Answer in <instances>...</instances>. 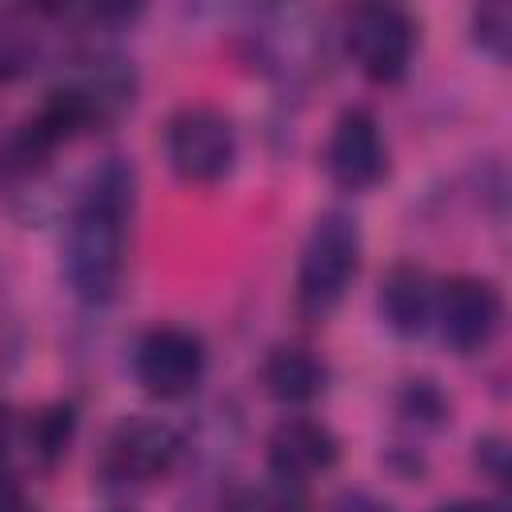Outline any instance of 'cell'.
I'll list each match as a JSON object with an SVG mask.
<instances>
[{
  "label": "cell",
  "mask_w": 512,
  "mask_h": 512,
  "mask_svg": "<svg viewBox=\"0 0 512 512\" xmlns=\"http://www.w3.org/2000/svg\"><path fill=\"white\" fill-rule=\"evenodd\" d=\"M136 212V168L124 156H108L84 184L68 232H64V276L88 304L116 296L124 276V248Z\"/></svg>",
  "instance_id": "obj_1"
},
{
  "label": "cell",
  "mask_w": 512,
  "mask_h": 512,
  "mask_svg": "<svg viewBox=\"0 0 512 512\" xmlns=\"http://www.w3.org/2000/svg\"><path fill=\"white\" fill-rule=\"evenodd\" d=\"M360 268V224L348 208H328L316 216L304 252H300V272H296V304L304 316L320 320L328 316L352 276Z\"/></svg>",
  "instance_id": "obj_2"
},
{
  "label": "cell",
  "mask_w": 512,
  "mask_h": 512,
  "mask_svg": "<svg viewBox=\"0 0 512 512\" xmlns=\"http://www.w3.org/2000/svg\"><path fill=\"white\" fill-rule=\"evenodd\" d=\"M164 152H168V164L180 180L212 184L236 160V128L220 108L192 104V108H180L168 120Z\"/></svg>",
  "instance_id": "obj_3"
},
{
  "label": "cell",
  "mask_w": 512,
  "mask_h": 512,
  "mask_svg": "<svg viewBox=\"0 0 512 512\" xmlns=\"http://www.w3.org/2000/svg\"><path fill=\"white\" fill-rule=\"evenodd\" d=\"M348 52L376 84H396L416 52V24L396 4H360L348 16Z\"/></svg>",
  "instance_id": "obj_4"
},
{
  "label": "cell",
  "mask_w": 512,
  "mask_h": 512,
  "mask_svg": "<svg viewBox=\"0 0 512 512\" xmlns=\"http://www.w3.org/2000/svg\"><path fill=\"white\" fill-rule=\"evenodd\" d=\"M204 364H208L204 340L188 328H176V324H160V328L144 332V340L136 344V356H132L140 388L156 400L188 396L200 384Z\"/></svg>",
  "instance_id": "obj_5"
},
{
  "label": "cell",
  "mask_w": 512,
  "mask_h": 512,
  "mask_svg": "<svg viewBox=\"0 0 512 512\" xmlns=\"http://www.w3.org/2000/svg\"><path fill=\"white\" fill-rule=\"evenodd\" d=\"M500 316H504V304H500V292L492 280H480V276H452L448 284L436 288V328L444 336V344L460 356L468 352H480L492 344V336L500 332Z\"/></svg>",
  "instance_id": "obj_6"
},
{
  "label": "cell",
  "mask_w": 512,
  "mask_h": 512,
  "mask_svg": "<svg viewBox=\"0 0 512 512\" xmlns=\"http://www.w3.org/2000/svg\"><path fill=\"white\" fill-rule=\"evenodd\" d=\"M184 440L164 420H128L112 432L104 452V476L116 484H148L176 468Z\"/></svg>",
  "instance_id": "obj_7"
},
{
  "label": "cell",
  "mask_w": 512,
  "mask_h": 512,
  "mask_svg": "<svg viewBox=\"0 0 512 512\" xmlns=\"http://www.w3.org/2000/svg\"><path fill=\"white\" fill-rule=\"evenodd\" d=\"M60 88L72 100L80 124L84 128H100V124H112L124 108H132L136 72L116 52H88L80 60V68L68 80H60Z\"/></svg>",
  "instance_id": "obj_8"
},
{
  "label": "cell",
  "mask_w": 512,
  "mask_h": 512,
  "mask_svg": "<svg viewBox=\"0 0 512 512\" xmlns=\"http://www.w3.org/2000/svg\"><path fill=\"white\" fill-rule=\"evenodd\" d=\"M388 172V148L380 136V124L368 108L340 112L332 140H328V176L344 192H368Z\"/></svg>",
  "instance_id": "obj_9"
},
{
  "label": "cell",
  "mask_w": 512,
  "mask_h": 512,
  "mask_svg": "<svg viewBox=\"0 0 512 512\" xmlns=\"http://www.w3.org/2000/svg\"><path fill=\"white\" fill-rule=\"evenodd\" d=\"M340 456L336 436L304 416L280 420L268 436V472L276 476H292V480H308L316 472H328Z\"/></svg>",
  "instance_id": "obj_10"
},
{
  "label": "cell",
  "mask_w": 512,
  "mask_h": 512,
  "mask_svg": "<svg viewBox=\"0 0 512 512\" xmlns=\"http://www.w3.org/2000/svg\"><path fill=\"white\" fill-rule=\"evenodd\" d=\"M436 280L416 264H396L380 280V316L396 336H420L436 312Z\"/></svg>",
  "instance_id": "obj_11"
},
{
  "label": "cell",
  "mask_w": 512,
  "mask_h": 512,
  "mask_svg": "<svg viewBox=\"0 0 512 512\" xmlns=\"http://www.w3.org/2000/svg\"><path fill=\"white\" fill-rule=\"evenodd\" d=\"M328 368L308 352V348H272L264 360V388L280 404H308L324 392Z\"/></svg>",
  "instance_id": "obj_12"
},
{
  "label": "cell",
  "mask_w": 512,
  "mask_h": 512,
  "mask_svg": "<svg viewBox=\"0 0 512 512\" xmlns=\"http://www.w3.org/2000/svg\"><path fill=\"white\" fill-rule=\"evenodd\" d=\"M44 52V32L32 12L4 8L0 12V80H16L36 68Z\"/></svg>",
  "instance_id": "obj_13"
},
{
  "label": "cell",
  "mask_w": 512,
  "mask_h": 512,
  "mask_svg": "<svg viewBox=\"0 0 512 512\" xmlns=\"http://www.w3.org/2000/svg\"><path fill=\"white\" fill-rule=\"evenodd\" d=\"M76 436V408L72 404H48L28 420V448L40 464H56Z\"/></svg>",
  "instance_id": "obj_14"
},
{
  "label": "cell",
  "mask_w": 512,
  "mask_h": 512,
  "mask_svg": "<svg viewBox=\"0 0 512 512\" xmlns=\"http://www.w3.org/2000/svg\"><path fill=\"white\" fill-rule=\"evenodd\" d=\"M472 40L492 56V60H508L512 56V8L508 4H480L472 12Z\"/></svg>",
  "instance_id": "obj_15"
},
{
  "label": "cell",
  "mask_w": 512,
  "mask_h": 512,
  "mask_svg": "<svg viewBox=\"0 0 512 512\" xmlns=\"http://www.w3.org/2000/svg\"><path fill=\"white\" fill-rule=\"evenodd\" d=\"M400 416L436 428L448 416V400H444V392L432 380H408V388L400 392Z\"/></svg>",
  "instance_id": "obj_16"
},
{
  "label": "cell",
  "mask_w": 512,
  "mask_h": 512,
  "mask_svg": "<svg viewBox=\"0 0 512 512\" xmlns=\"http://www.w3.org/2000/svg\"><path fill=\"white\" fill-rule=\"evenodd\" d=\"M268 512H308V480L268 472Z\"/></svg>",
  "instance_id": "obj_17"
},
{
  "label": "cell",
  "mask_w": 512,
  "mask_h": 512,
  "mask_svg": "<svg viewBox=\"0 0 512 512\" xmlns=\"http://www.w3.org/2000/svg\"><path fill=\"white\" fill-rule=\"evenodd\" d=\"M0 512H36V508H32V500L24 496V488L12 480V472H8V464H4V456H0Z\"/></svg>",
  "instance_id": "obj_18"
},
{
  "label": "cell",
  "mask_w": 512,
  "mask_h": 512,
  "mask_svg": "<svg viewBox=\"0 0 512 512\" xmlns=\"http://www.w3.org/2000/svg\"><path fill=\"white\" fill-rule=\"evenodd\" d=\"M476 460L496 476V480H504V460H508V448H504V440L500 436H484V440H476Z\"/></svg>",
  "instance_id": "obj_19"
},
{
  "label": "cell",
  "mask_w": 512,
  "mask_h": 512,
  "mask_svg": "<svg viewBox=\"0 0 512 512\" xmlns=\"http://www.w3.org/2000/svg\"><path fill=\"white\" fill-rule=\"evenodd\" d=\"M440 512H504V504H496V500H456Z\"/></svg>",
  "instance_id": "obj_20"
},
{
  "label": "cell",
  "mask_w": 512,
  "mask_h": 512,
  "mask_svg": "<svg viewBox=\"0 0 512 512\" xmlns=\"http://www.w3.org/2000/svg\"><path fill=\"white\" fill-rule=\"evenodd\" d=\"M8 436H12V416H8V408L0 404V456H4V444H8Z\"/></svg>",
  "instance_id": "obj_21"
},
{
  "label": "cell",
  "mask_w": 512,
  "mask_h": 512,
  "mask_svg": "<svg viewBox=\"0 0 512 512\" xmlns=\"http://www.w3.org/2000/svg\"><path fill=\"white\" fill-rule=\"evenodd\" d=\"M224 512H256V508H252V500H248V496H236V500H228V504H224Z\"/></svg>",
  "instance_id": "obj_22"
}]
</instances>
